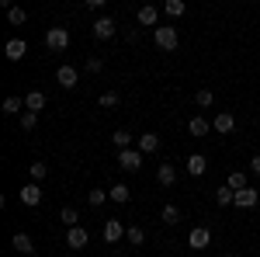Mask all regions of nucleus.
<instances>
[{"label":"nucleus","instance_id":"c756f323","mask_svg":"<svg viewBox=\"0 0 260 257\" xmlns=\"http://www.w3.org/2000/svg\"><path fill=\"white\" fill-rule=\"evenodd\" d=\"M35 125H39V111H28L24 108L21 111V129H35Z\"/></svg>","mask_w":260,"mask_h":257},{"label":"nucleus","instance_id":"7ed1b4c3","mask_svg":"<svg viewBox=\"0 0 260 257\" xmlns=\"http://www.w3.org/2000/svg\"><path fill=\"white\" fill-rule=\"evenodd\" d=\"M90 243V237H87V230L83 226H70V233H66V247L73 250V254H80L83 247Z\"/></svg>","mask_w":260,"mask_h":257},{"label":"nucleus","instance_id":"f03ea898","mask_svg":"<svg viewBox=\"0 0 260 257\" xmlns=\"http://www.w3.org/2000/svg\"><path fill=\"white\" fill-rule=\"evenodd\" d=\"M153 42L160 45V52H174V49H177V32H174L170 24H156V35H153Z\"/></svg>","mask_w":260,"mask_h":257},{"label":"nucleus","instance_id":"412c9836","mask_svg":"<svg viewBox=\"0 0 260 257\" xmlns=\"http://www.w3.org/2000/svg\"><path fill=\"white\" fill-rule=\"evenodd\" d=\"M160 219L167 222V226H177V222H180V209H177V205H163V209H160Z\"/></svg>","mask_w":260,"mask_h":257},{"label":"nucleus","instance_id":"f704fd0d","mask_svg":"<svg viewBox=\"0 0 260 257\" xmlns=\"http://www.w3.org/2000/svg\"><path fill=\"white\" fill-rule=\"evenodd\" d=\"M101 66H104V63H101L98 56H90V60H87V70H90V73H101Z\"/></svg>","mask_w":260,"mask_h":257},{"label":"nucleus","instance_id":"e433bc0d","mask_svg":"<svg viewBox=\"0 0 260 257\" xmlns=\"http://www.w3.org/2000/svg\"><path fill=\"white\" fill-rule=\"evenodd\" d=\"M83 4H87V7H104L108 0H83Z\"/></svg>","mask_w":260,"mask_h":257},{"label":"nucleus","instance_id":"f257e3e1","mask_svg":"<svg viewBox=\"0 0 260 257\" xmlns=\"http://www.w3.org/2000/svg\"><path fill=\"white\" fill-rule=\"evenodd\" d=\"M45 45H49V52H66L70 49V32L66 28H49L45 32Z\"/></svg>","mask_w":260,"mask_h":257},{"label":"nucleus","instance_id":"1a4fd4ad","mask_svg":"<svg viewBox=\"0 0 260 257\" xmlns=\"http://www.w3.org/2000/svg\"><path fill=\"white\" fill-rule=\"evenodd\" d=\"M56 80H59V87H77V80H80V73H77V66H59L56 70Z\"/></svg>","mask_w":260,"mask_h":257},{"label":"nucleus","instance_id":"dca6fc26","mask_svg":"<svg viewBox=\"0 0 260 257\" xmlns=\"http://www.w3.org/2000/svg\"><path fill=\"white\" fill-rule=\"evenodd\" d=\"M21 202L35 209V205L42 202V188H39V184H24V188H21Z\"/></svg>","mask_w":260,"mask_h":257},{"label":"nucleus","instance_id":"9b49d317","mask_svg":"<svg viewBox=\"0 0 260 257\" xmlns=\"http://www.w3.org/2000/svg\"><path fill=\"white\" fill-rule=\"evenodd\" d=\"M121 237H125V226H121L118 219H108L104 222V243H118Z\"/></svg>","mask_w":260,"mask_h":257},{"label":"nucleus","instance_id":"f8f14e48","mask_svg":"<svg viewBox=\"0 0 260 257\" xmlns=\"http://www.w3.org/2000/svg\"><path fill=\"white\" fill-rule=\"evenodd\" d=\"M205 170H208V160L201 157V153H187V174L191 178H201Z\"/></svg>","mask_w":260,"mask_h":257},{"label":"nucleus","instance_id":"c9c22d12","mask_svg":"<svg viewBox=\"0 0 260 257\" xmlns=\"http://www.w3.org/2000/svg\"><path fill=\"white\" fill-rule=\"evenodd\" d=\"M250 170H253V174H260V153H257V157H250Z\"/></svg>","mask_w":260,"mask_h":257},{"label":"nucleus","instance_id":"5701e85b","mask_svg":"<svg viewBox=\"0 0 260 257\" xmlns=\"http://www.w3.org/2000/svg\"><path fill=\"white\" fill-rule=\"evenodd\" d=\"M125 240H132V247H142L146 243V230L142 226H128L125 230Z\"/></svg>","mask_w":260,"mask_h":257},{"label":"nucleus","instance_id":"f3484780","mask_svg":"<svg viewBox=\"0 0 260 257\" xmlns=\"http://www.w3.org/2000/svg\"><path fill=\"white\" fill-rule=\"evenodd\" d=\"M45 104H49V98H45L42 91H28V98H24V108H28V111H42Z\"/></svg>","mask_w":260,"mask_h":257},{"label":"nucleus","instance_id":"9d476101","mask_svg":"<svg viewBox=\"0 0 260 257\" xmlns=\"http://www.w3.org/2000/svg\"><path fill=\"white\" fill-rule=\"evenodd\" d=\"M187 132H191L194 139L208 136V132H212V122H208V119H201V115H194V119H187Z\"/></svg>","mask_w":260,"mask_h":257},{"label":"nucleus","instance_id":"423d86ee","mask_svg":"<svg viewBox=\"0 0 260 257\" xmlns=\"http://www.w3.org/2000/svg\"><path fill=\"white\" fill-rule=\"evenodd\" d=\"M208 243H212V233H208L205 226H194L191 237H187V247H191V250H205Z\"/></svg>","mask_w":260,"mask_h":257},{"label":"nucleus","instance_id":"aec40b11","mask_svg":"<svg viewBox=\"0 0 260 257\" xmlns=\"http://www.w3.org/2000/svg\"><path fill=\"white\" fill-rule=\"evenodd\" d=\"M139 150L142 153H156V150H160V136H156V132H142Z\"/></svg>","mask_w":260,"mask_h":257},{"label":"nucleus","instance_id":"393cba45","mask_svg":"<svg viewBox=\"0 0 260 257\" xmlns=\"http://www.w3.org/2000/svg\"><path fill=\"white\" fill-rule=\"evenodd\" d=\"M163 11H167L170 18H180V14H184L187 7H184V0H167V4H163Z\"/></svg>","mask_w":260,"mask_h":257},{"label":"nucleus","instance_id":"473e14b6","mask_svg":"<svg viewBox=\"0 0 260 257\" xmlns=\"http://www.w3.org/2000/svg\"><path fill=\"white\" fill-rule=\"evenodd\" d=\"M7 21H11V24H24V21H28V14H24L21 7H11V11H7Z\"/></svg>","mask_w":260,"mask_h":257},{"label":"nucleus","instance_id":"72a5a7b5","mask_svg":"<svg viewBox=\"0 0 260 257\" xmlns=\"http://www.w3.org/2000/svg\"><path fill=\"white\" fill-rule=\"evenodd\" d=\"M87 202H90L94 209H98V205H104V188H94V191L87 195Z\"/></svg>","mask_w":260,"mask_h":257},{"label":"nucleus","instance_id":"2f4dec72","mask_svg":"<svg viewBox=\"0 0 260 257\" xmlns=\"http://www.w3.org/2000/svg\"><path fill=\"white\" fill-rule=\"evenodd\" d=\"M225 184H229V188H233V191H240V188H246V178H243L240 170H233V174H229V181H225Z\"/></svg>","mask_w":260,"mask_h":257},{"label":"nucleus","instance_id":"20e7f679","mask_svg":"<svg viewBox=\"0 0 260 257\" xmlns=\"http://www.w3.org/2000/svg\"><path fill=\"white\" fill-rule=\"evenodd\" d=\"M118 167L121 170H139L142 167V150H118Z\"/></svg>","mask_w":260,"mask_h":257},{"label":"nucleus","instance_id":"c85d7f7f","mask_svg":"<svg viewBox=\"0 0 260 257\" xmlns=\"http://www.w3.org/2000/svg\"><path fill=\"white\" fill-rule=\"evenodd\" d=\"M128 142H132V132L128 129H115V146L118 150H128Z\"/></svg>","mask_w":260,"mask_h":257},{"label":"nucleus","instance_id":"39448f33","mask_svg":"<svg viewBox=\"0 0 260 257\" xmlns=\"http://www.w3.org/2000/svg\"><path fill=\"white\" fill-rule=\"evenodd\" d=\"M115 32H118V24H115L111 18H98V21H94V39H98V42L115 39Z\"/></svg>","mask_w":260,"mask_h":257},{"label":"nucleus","instance_id":"4468645a","mask_svg":"<svg viewBox=\"0 0 260 257\" xmlns=\"http://www.w3.org/2000/svg\"><path fill=\"white\" fill-rule=\"evenodd\" d=\"M212 129H215V132H222V136H229V132L236 129V119H233L229 111H222V115H215V122H212Z\"/></svg>","mask_w":260,"mask_h":257},{"label":"nucleus","instance_id":"4be33fe9","mask_svg":"<svg viewBox=\"0 0 260 257\" xmlns=\"http://www.w3.org/2000/svg\"><path fill=\"white\" fill-rule=\"evenodd\" d=\"M215 202H219L222 209H225V205H233V202H236V191H233L229 184H222L219 191H215Z\"/></svg>","mask_w":260,"mask_h":257},{"label":"nucleus","instance_id":"cd10ccee","mask_svg":"<svg viewBox=\"0 0 260 257\" xmlns=\"http://www.w3.org/2000/svg\"><path fill=\"white\" fill-rule=\"evenodd\" d=\"M45 178H49V163L35 160V163H31V181H45Z\"/></svg>","mask_w":260,"mask_h":257},{"label":"nucleus","instance_id":"b1692460","mask_svg":"<svg viewBox=\"0 0 260 257\" xmlns=\"http://www.w3.org/2000/svg\"><path fill=\"white\" fill-rule=\"evenodd\" d=\"M194 104H198V108H212V104H215V94H212L208 87H201L198 94H194Z\"/></svg>","mask_w":260,"mask_h":257},{"label":"nucleus","instance_id":"6ab92c4d","mask_svg":"<svg viewBox=\"0 0 260 257\" xmlns=\"http://www.w3.org/2000/svg\"><path fill=\"white\" fill-rule=\"evenodd\" d=\"M108 198L118 202V205H125V202L132 198V191H128V184H111V188H108Z\"/></svg>","mask_w":260,"mask_h":257},{"label":"nucleus","instance_id":"ddd939ff","mask_svg":"<svg viewBox=\"0 0 260 257\" xmlns=\"http://www.w3.org/2000/svg\"><path fill=\"white\" fill-rule=\"evenodd\" d=\"M139 24H146V28H156V24H160V11H156L153 4L139 7Z\"/></svg>","mask_w":260,"mask_h":257},{"label":"nucleus","instance_id":"6e6552de","mask_svg":"<svg viewBox=\"0 0 260 257\" xmlns=\"http://www.w3.org/2000/svg\"><path fill=\"white\" fill-rule=\"evenodd\" d=\"M24 52H28V42H24V39H11L7 45H4V56H7L11 63L24 60Z\"/></svg>","mask_w":260,"mask_h":257},{"label":"nucleus","instance_id":"bb28decb","mask_svg":"<svg viewBox=\"0 0 260 257\" xmlns=\"http://www.w3.org/2000/svg\"><path fill=\"white\" fill-rule=\"evenodd\" d=\"M118 94H115V91H104V94H101V98H98V104H101V108H118Z\"/></svg>","mask_w":260,"mask_h":257},{"label":"nucleus","instance_id":"7c9ffc66","mask_svg":"<svg viewBox=\"0 0 260 257\" xmlns=\"http://www.w3.org/2000/svg\"><path fill=\"white\" fill-rule=\"evenodd\" d=\"M59 219L66 222V226H80V212H77V209H62Z\"/></svg>","mask_w":260,"mask_h":257},{"label":"nucleus","instance_id":"a211bd4d","mask_svg":"<svg viewBox=\"0 0 260 257\" xmlns=\"http://www.w3.org/2000/svg\"><path fill=\"white\" fill-rule=\"evenodd\" d=\"M156 181H160V188H170V184L177 181V170H174L170 163H160V170H156Z\"/></svg>","mask_w":260,"mask_h":257},{"label":"nucleus","instance_id":"0eeeda50","mask_svg":"<svg viewBox=\"0 0 260 257\" xmlns=\"http://www.w3.org/2000/svg\"><path fill=\"white\" fill-rule=\"evenodd\" d=\"M257 202H260L257 188H250V184H246V188H240V191H236V202H233V205H236V209H253Z\"/></svg>","mask_w":260,"mask_h":257},{"label":"nucleus","instance_id":"a878e982","mask_svg":"<svg viewBox=\"0 0 260 257\" xmlns=\"http://www.w3.org/2000/svg\"><path fill=\"white\" fill-rule=\"evenodd\" d=\"M21 108H24V101H21V98H14V94H11V98H4V111H7V115H18Z\"/></svg>","mask_w":260,"mask_h":257},{"label":"nucleus","instance_id":"4c0bfd02","mask_svg":"<svg viewBox=\"0 0 260 257\" xmlns=\"http://www.w3.org/2000/svg\"><path fill=\"white\" fill-rule=\"evenodd\" d=\"M0 7H4V11H11V7H14V0H0Z\"/></svg>","mask_w":260,"mask_h":257},{"label":"nucleus","instance_id":"2eb2a0df","mask_svg":"<svg viewBox=\"0 0 260 257\" xmlns=\"http://www.w3.org/2000/svg\"><path fill=\"white\" fill-rule=\"evenodd\" d=\"M11 247H14L18 254H31V250H35V240L28 237V233H14V237H11Z\"/></svg>","mask_w":260,"mask_h":257}]
</instances>
